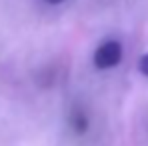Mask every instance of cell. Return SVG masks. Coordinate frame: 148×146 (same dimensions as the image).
Returning <instances> with one entry per match:
<instances>
[{"mask_svg":"<svg viewBox=\"0 0 148 146\" xmlns=\"http://www.w3.org/2000/svg\"><path fill=\"white\" fill-rule=\"evenodd\" d=\"M122 60V44L118 40H106L94 52V66L98 70H108L118 66Z\"/></svg>","mask_w":148,"mask_h":146,"instance_id":"1","label":"cell"},{"mask_svg":"<svg viewBox=\"0 0 148 146\" xmlns=\"http://www.w3.org/2000/svg\"><path fill=\"white\" fill-rule=\"evenodd\" d=\"M138 70L144 74V76H148V54H142V56H140V60H138Z\"/></svg>","mask_w":148,"mask_h":146,"instance_id":"3","label":"cell"},{"mask_svg":"<svg viewBox=\"0 0 148 146\" xmlns=\"http://www.w3.org/2000/svg\"><path fill=\"white\" fill-rule=\"evenodd\" d=\"M70 124L74 126V130H76L78 134H82V132H86L88 118H86V114H84L82 110H74L72 114H70Z\"/></svg>","mask_w":148,"mask_h":146,"instance_id":"2","label":"cell"},{"mask_svg":"<svg viewBox=\"0 0 148 146\" xmlns=\"http://www.w3.org/2000/svg\"><path fill=\"white\" fill-rule=\"evenodd\" d=\"M46 2H50V4H60L62 0H46Z\"/></svg>","mask_w":148,"mask_h":146,"instance_id":"4","label":"cell"}]
</instances>
